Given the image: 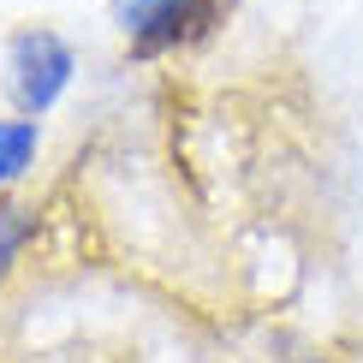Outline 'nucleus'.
<instances>
[{
  "label": "nucleus",
  "mask_w": 363,
  "mask_h": 363,
  "mask_svg": "<svg viewBox=\"0 0 363 363\" xmlns=\"http://www.w3.org/2000/svg\"><path fill=\"white\" fill-rule=\"evenodd\" d=\"M72 78V48L54 30H24L12 42V89H18L24 113H48L60 101V89Z\"/></svg>",
  "instance_id": "f257e3e1"
},
{
  "label": "nucleus",
  "mask_w": 363,
  "mask_h": 363,
  "mask_svg": "<svg viewBox=\"0 0 363 363\" xmlns=\"http://www.w3.org/2000/svg\"><path fill=\"white\" fill-rule=\"evenodd\" d=\"M30 155H36V125L30 119H0V185L24 173Z\"/></svg>",
  "instance_id": "7ed1b4c3"
},
{
  "label": "nucleus",
  "mask_w": 363,
  "mask_h": 363,
  "mask_svg": "<svg viewBox=\"0 0 363 363\" xmlns=\"http://www.w3.org/2000/svg\"><path fill=\"white\" fill-rule=\"evenodd\" d=\"M24 238H30V215L24 208H0V274H6V262L18 256Z\"/></svg>",
  "instance_id": "20e7f679"
},
{
  "label": "nucleus",
  "mask_w": 363,
  "mask_h": 363,
  "mask_svg": "<svg viewBox=\"0 0 363 363\" xmlns=\"http://www.w3.org/2000/svg\"><path fill=\"white\" fill-rule=\"evenodd\" d=\"M208 12H215V0H125L119 24H125V42L138 54H161L173 42H185L191 30H203Z\"/></svg>",
  "instance_id": "f03ea898"
}]
</instances>
